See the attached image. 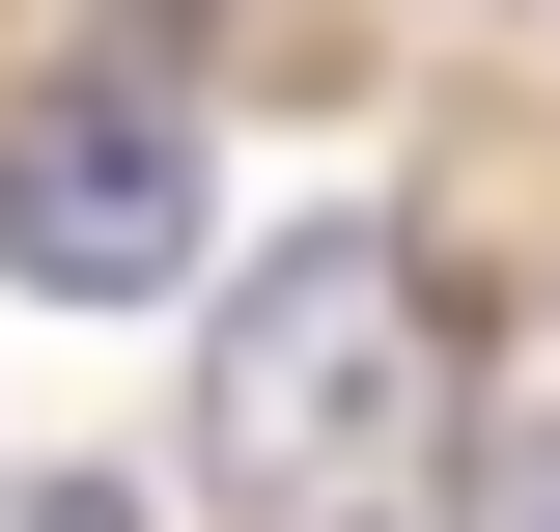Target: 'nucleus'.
Returning <instances> with one entry per match:
<instances>
[{
  "label": "nucleus",
  "instance_id": "f03ea898",
  "mask_svg": "<svg viewBox=\"0 0 560 532\" xmlns=\"http://www.w3.org/2000/svg\"><path fill=\"white\" fill-rule=\"evenodd\" d=\"M0 280H57V309L197 280V140H168V84H57V113L0 140Z\"/></svg>",
  "mask_w": 560,
  "mask_h": 532
},
{
  "label": "nucleus",
  "instance_id": "f257e3e1",
  "mask_svg": "<svg viewBox=\"0 0 560 532\" xmlns=\"http://www.w3.org/2000/svg\"><path fill=\"white\" fill-rule=\"evenodd\" d=\"M448 476V280L393 224H280L197 336V505L224 532H393Z\"/></svg>",
  "mask_w": 560,
  "mask_h": 532
},
{
  "label": "nucleus",
  "instance_id": "7ed1b4c3",
  "mask_svg": "<svg viewBox=\"0 0 560 532\" xmlns=\"http://www.w3.org/2000/svg\"><path fill=\"white\" fill-rule=\"evenodd\" d=\"M448 532H560V420H504V449L448 476Z\"/></svg>",
  "mask_w": 560,
  "mask_h": 532
}]
</instances>
